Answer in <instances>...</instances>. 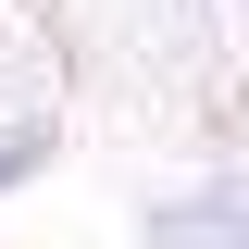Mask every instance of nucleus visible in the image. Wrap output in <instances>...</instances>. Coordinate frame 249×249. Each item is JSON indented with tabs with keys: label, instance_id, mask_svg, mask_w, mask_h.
I'll return each instance as SVG.
<instances>
[{
	"label": "nucleus",
	"instance_id": "nucleus-3",
	"mask_svg": "<svg viewBox=\"0 0 249 249\" xmlns=\"http://www.w3.org/2000/svg\"><path fill=\"white\" fill-rule=\"evenodd\" d=\"M224 249H249V199H237V237H224Z\"/></svg>",
	"mask_w": 249,
	"mask_h": 249
},
{
	"label": "nucleus",
	"instance_id": "nucleus-2",
	"mask_svg": "<svg viewBox=\"0 0 249 249\" xmlns=\"http://www.w3.org/2000/svg\"><path fill=\"white\" fill-rule=\"evenodd\" d=\"M37 162H50V124H13V137H0V199H13V187H25Z\"/></svg>",
	"mask_w": 249,
	"mask_h": 249
},
{
	"label": "nucleus",
	"instance_id": "nucleus-1",
	"mask_svg": "<svg viewBox=\"0 0 249 249\" xmlns=\"http://www.w3.org/2000/svg\"><path fill=\"white\" fill-rule=\"evenodd\" d=\"M224 237H237V187H199V199L150 212V249H224Z\"/></svg>",
	"mask_w": 249,
	"mask_h": 249
}]
</instances>
